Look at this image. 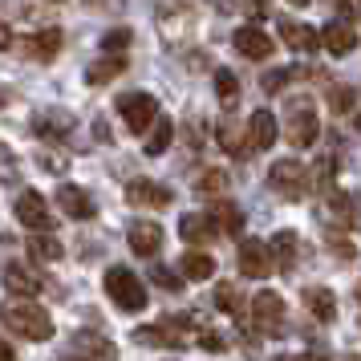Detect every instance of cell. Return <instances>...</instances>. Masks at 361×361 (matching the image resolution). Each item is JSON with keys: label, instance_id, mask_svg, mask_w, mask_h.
Returning <instances> with one entry per match:
<instances>
[{"label": "cell", "instance_id": "obj_46", "mask_svg": "<svg viewBox=\"0 0 361 361\" xmlns=\"http://www.w3.org/2000/svg\"><path fill=\"white\" fill-rule=\"evenodd\" d=\"M4 102H8V90H0V106H4Z\"/></svg>", "mask_w": 361, "mask_h": 361}, {"label": "cell", "instance_id": "obj_34", "mask_svg": "<svg viewBox=\"0 0 361 361\" xmlns=\"http://www.w3.org/2000/svg\"><path fill=\"white\" fill-rule=\"evenodd\" d=\"M195 191H199V195L219 199L224 191H228V175H224V171H203V175H199V183H195Z\"/></svg>", "mask_w": 361, "mask_h": 361}, {"label": "cell", "instance_id": "obj_39", "mask_svg": "<svg viewBox=\"0 0 361 361\" xmlns=\"http://www.w3.org/2000/svg\"><path fill=\"white\" fill-rule=\"evenodd\" d=\"M199 345L212 349V353H224V337H219L215 329H199Z\"/></svg>", "mask_w": 361, "mask_h": 361}, {"label": "cell", "instance_id": "obj_47", "mask_svg": "<svg viewBox=\"0 0 361 361\" xmlns=\"http://www.w3.org/2000/svg\"><path fill=\"white\" fill-rule=\"evenodd\" d=\"M272 361H293V357H284V353H280V357H272Z\"/></svg>", "mask_w": 361, "mask_h": 361}, {"label": "cell", "instance_id": "obj_44", "mask_svg": "<svg viewBox=\"0 0 361 361\" xmlns=\"http://www.w3.org/2000/svg\"><path fill=\"white\" fill-rule=\"evenodd\" d=\"M293 361H325L321 353H305V357H293Z\"/></svg>", "mask_w": 361, "mask_h": 361}, {"label": "cell", "instance_id": "obj_35", "mask_svg": "<svg viewBox=\"0 0 361 361\" xmlns=\"http://www.w3.org/2000/svg\"><path fill=\"white\" fill-rule=\"evenodd\" d=\"M333 154H325V159H317V166H312L309 175V187H321V191H333Z\"/></svg>", "mask_w": 361, "mask_h": 361}, {"label": "cell", "instance_id": "obj_17", "mask_svg": "<svg viewBox=\"0 0 361 361\" xmlns=\"http://www.w3.org/2000/svg\"><path fill=\"white\" fill-rule=\"evenodd\" d=\"M325 215L333 228H353L357 224V195L353 191H325Z\"/></svg>", "mask_w": 361, "mask_h": 361}, {"label": "cell", "instance_id": "obj_8", "mask_svg": "<svg viewBox=\"0 0 361 361\" xmlns=\"http://www.w3.org/2000/svg\"><path fill=\"white\" fill-rule=\"evenodd\" d=\"M13 212H17V219L29 231H53V228H57V219H53L45 195H37V191H25V195L17 199V207H13Z\"/></svg>", "mask_w": 361, "mask_h": 361}, {"label": "cell", "instance_id": "obj_15", "mask_svg": "<svg viewBox=\"0 0 361 361\" xmlns=\"http://www.w3.org/2000/svg\"><path fill=\"white\" fill-rule=\"evenodd\" d=\"M69 130H73V114H66V110H41V114H33V134L45 138V142H61V138H69Z\"/></svg>", "mask_w": 361, "mask_h": 361}, {"label": "cell", "instance_id": "obj_4", "mask_svg": "<svg viewBox=\"0 0 361 361\" xmlns=\"http://www.w3.org/2000/svg\"><path fill=\"white\" fill-rule=\"evenodd\" d=\"M268 187H272L280 199L296 203V199H305V191H309V171L296 163V159H280V163H272V171H268Z\"/></svg>", "mask_w": 361, "mask_h": 361}, {"label": "cell", "instance_id": "obj_42", "mask_svg": "<svg viewBox=\"0 0 361 361\" xmlns=\"http://www.w3.org/2000/svg\"><path fill=\"white\" fill-rule=\"evenodd\" d=\"M94 134H98L102 142H110V130H106V118H98V122H94Z\"/></svg>", "mask_w": 361, "mask_h": 361}, {"label": "cell", "instance_id": "obj_22", "mask_svg": "<svg viewBox=\"0 0 361 361\" xmlns=\"http://www.w3.org/2000/svg\"><path fill=\"white\" fill-rule=\"evenodd\" d=\"M305 309H309L321 325H333V321H337V296L329 293V288H321V284H312V288H305Z\"/></svg>", "mask_w": 361, "mask_h": 361}, {"label": "cell", "instance_id": "obj_20", "mask_svg": "<svg viewBox=\"0 0 361 361\" xmlns=\"http://www.w3.org/2000/svg\"><path fill=\"white\" fill-rule=\"evenodd\" d=\"M207 219H212V228L219 231V235H240V231H244V212H240L235 203H228V199H215Z\"/></svg>", "mask_w": 361, "mask_h": 361}, {"label": "cell", "instance_id": "obj_43", "mask_svg": "<svg viewBox=\"0 0 361 361\" xmlns=\"http://www.w3.org/2000/svg\"><path fill=\"white\" fill-rule=\"evenodd\" d=\"M8 45H13V33H8V25L0 20V49H8Z\"/></svg>", "mask_w": 361, "mask_h": 361}, {"label": "cell", "instance_id": "obj_19", "mask_svg": "<svg viewBox=\"0 0 361 361\" xmlns=\"http://www.w3.org/2000/svg\"><path fill=\"white\" fill-rule=\"evenodd\" d=\"M321 45H325L333 57H341V53H353L357 33H353V25H349V20H329L325 29H321Z\"/></svg>", "mask_w": 361, "mask_h": 361}, {"label": "cell", "instance_id": "obj_2", "mask_svg": "<svg viewBox=\"0 0 361 361\" xmlns=\"http://www.w3.org/2000/svg\"><path fill=\"white\" fill-rule=\"evenodd\" d=\"M106 296H110L122 312H142L150 305L147 300V284L134 276V268H122V264L106 268Z\"/></svg>", "mask_w": 361, "mask_h": 361}, {"label": "cell", "instance_id": "obj_3", "mask_svg": "<svg viewBox=\"0 0 361 361\" xmlns=\"http://www.w3.org/2000/svg\"><path fill=\"white\" fill-rule=\"evenodd\" d=\"M175 329H199V321L191 317V312H183V317H163L159 325L134 329V341L150 345V349H187L191 337H187V333H175Z\"/></svg>", "mask_w": 361, "mask_h": 361}, {"label": "cell", "instance_id": "obj_27", "mask_svg": "<svg viewBox=\"0 0 361 361\" xmlns=\"http://www.w3.org/2000/svg\"><path fill=\"white\" fill-rule=\"evenodd\" d=\"M179 276L183 280H212L215 276V260L207 252H187L179 260Z\"/></svg>", "mask_w": 361, "mask_h": 361}, {"label": "cell", "instance_id": "obj_18", "mask_svg": "<svg viewBox=\"0 0 361 361\" xmlns=\"http://www.w3.org/2000/svg\"><path fill=\"white\" fill-rule=\"evenodd\" d=\"M276 142V114L272 110H256L247 118V150H268Z\"/></svg>", "mask_w": 361, "mask_h": 361}, {"label": "cell", "instance_id": "obj_12", "mask_svg": "<svg viewBox=\"0 0 361 361\" xmlns=\"http://www.w3.org/2000/svg\"><path fill=\"white\" fill-rule=\"evenodd\" d=\"M4 288L13 296L33 300V296L45 288V280L37 276V268H29V264H4Z\"/></svg>", "mask_w": 361, "mask_h": 361}, {"label": "cell", "instance_id": "obj_30", "mask_svg": "<svg viewBox=\"0 0 361 361\" xmlns=\"http://www.w3.org/2000/svg\"><path fill=\"white\" fill-rule=\"evenodd\" d=\"M215 138H219V147L228 150V154H247V142L240 138V126H235L231 118H224V122L215 126Z\"/></svg>", "mask_w": 361, "mask_h": 361}, {"label": "cell", "instance_id": "obj_28", "mask_svg": "<svg viewBox=\"0 0 361 361\" xmlns=\"http://www.w3.org/2000/svg\"><path fill=\"white\" fill-rule=\"evenodd\" d=\"M57 49H61V29H41V33L25 45V53H29V57H37V61H53V57H57Z\"/></svg>", "mask_w": 361, "mask_h": 361}, {"label": "cell", "instance_id": "obj_11", "mask_svg": "<svg viewBox=\"0 0 361 361\" xmlns=\"http://www.w3.org/2000/svg\"><path fill=\"white\" fill-rule=\"evenodd\" d=\"M57 207H61L69 219H94V215H98V203H94L90 191L78 187V183H61V187H57Z\"/></svg>", "mask_w": 361, "mask_h": 361}, {"label": "cell", "instance_id": "obj_9", "mask_svg": "<svg viewBox=\"0 0 361 361\" xmlns=\"http://www.w3.org/2000/svg\"><path fill=\"white\" fill-rule=\"evenodd\" d=\"M69 349L78 353V361H118V345L110 337H102V333H90V329L73 333Z\"/></svg>", "mask_w": 361, "mask_h": 361}, {"label": "cell", "instance_id": "obj_23", "mask_svg": "<svg viewBox=\"0 0 361 361\" xmlns=\"http://www.w3.org/2000/svg\"><path fill=\"white\" fill-rule=\"evenodd\" d=\"M268 252H272V264L288 272V268L296 264V256H300V240H296V231H288V228L276 231V235H272V244H268Z\"/></svg>", "mask_w": 361, "mask_h": 361}, {"label": "cell", "instance_id": "obj_7", "mask_svg": "<svg viewBox=\"0 0 361 361\" xmlns=\"http://www.w3.org/2000/svg\"><path fill=\"white\" fill-rule=\"evenodd\" d=\"M252 321H256V329H260L264 337H276L280 325H284V296L280 293H256L252 296Z\"/></svg>", "mask_w": 361, "mask_h": 361}, {"label": "cell", "instance_id": "obj_32", "mask_svg": "<svg viewBox=\"0 0 361 361\" xmlns=\"http://www.w3.org/2000/svg\"><path fill=\"white\" fill-rule=\"evenodd\" d=\"M215 94H219L224 106H235V98H240V82H235L231 69H215Z\"/></svg>", "mask_w": 361, "mask_h": 361}, {"label": "cell", "instance_id": "obj_49", "mask_svg": "<svg viewBox=\"0 0 361 361\" xmlns=\"http://www.w3.org/2000/svg\"><path fill=\"white\" fill-rule=\"evenodd\" d=\"M57 361H69V357H57Z\"/></svg>", "mask_w": 361, "mask_h": 361}, {"label": "cell", "instance_id": "obj_6", "mask_svg": "<svg viewBox=\"0 0 361 361\" xmlns=\"http://www.w3.org/2000/svg\"><path fill=\"white\" fill-rule=\"evenodd\" d=\"M118 114H122V122H126L134 134H147L150 122L159 118V102H154V94H147V90H134V94H122V98H118Z\"/></svg>", "mask_w": 361, "mask_h": 361}, {"label": "cell", "instance_id": "obj_38", "mask_svg": "<svg viewBox=\"0 0 361 361\" xmlns=\"http://www.w3.org/2000/svg\"><path fill=\"white\" fill-rule=\"evenodd\" d=\"M288 78H293V69H272V73H264V78H260L264 94H280V90L288 85Z\"/></svg>", "mask_w": 361, "mask_h": 361}, {"label": "cell", "instance_id": "obj_41", "mask_svg": "<svg viewBox=\"0 0 361 361\" xmlns=\"http://www.w3.org/2000/svg\"><path fill=\"white\" fill-rule=\"evenodd\" d=\"M0 361H17V353H13V345L4 341V337H0Z\"/></svg>", "mask_w": 361, "mask_h": 361}, {"label": "cell", "instance_id": "obj_45", "mask_svg": "<svg viewBox=\"0 0 361 361\" xmlns=\"http://www.w3.org/2000/svg\"><path fill=\"white\" fill-rule=\"evenodd\" d=\"M288 4H296V8H305V4H309V0H288Z\"/></svg>", "mask_w": 361, "mask_h": 361}, {"label": "cell", "instance_id": "obj_40", "mask_svg": "<svg viewBox=\"0 0 361 361\" xmlns=\"http://www.w3.org/2000/svg\"><path fill=\"white\" fill-rule=\"evenodd\" d=\"M244 8L252 17H268V13H272V0H244Z\"/></svg>", "mask_w": 361, "mask_h": 361}, {"label": "cell", "instance_id": "obj_26", "mask_svg": "<svg viewBox=\"0 0 361 361\" xmlns=\"http://www.w3.org/2000/svg\"><path fill=\"white\" fill-rule=\"evenodd\" d=\"M29 256H33L37 264H53L66 256V247H61V240H53L49 231H33L29 235Z\"/></svg>", "mask_w": 361, "mask_h": 361}, {"label": "cell", "instance_id": "obj_14", "mask_svg": "<svg viewBox=\"0 0 361 361\" xmlns=\"http://www.w3.org/2000/svg\"><path fill=\"white\" fill-rule=\"evenodd\" d=\"M126 244H130L134 256H159V247H163V228L150 224V219H134L130 231H126Z\"/></svg>", "mask_w": 361, "mask_h": 361}, {"label": "cell", "instance_id": "obj_1", "mask_svg": "<svg viewBox=\"0 0 361 361\" xmlns=\"http://www.w3.org/2000/svg\"><path fill=\"white\" fill-rule=\"evenodd\" d=\"M0 325L8 329V333H17V337H25V341H49L53 337L49 309H41L37 300H25V296L0 305Z\"/></svg>", "mask_w": 361, "mask_h": 361}, {"label": "cell", "instance_id": "obj_25", "mask_svg": "<svg viewBox=\"0 0 361 361\" xmlns=\"http://www.w3.org/2000/svg\"><path fill=\"white\" fill-rule=\"evenodd\" d=\"M122 69H126V57H122V53H106L102 61H94V66L85 69V82L90 85H106V82H114Z\"/></svg>", "mask_w": 361, "mask_h": 361}, {"label": "cell", "instance_id": "obj_24", "mask_svg": "<svg viewBox=\"0 0 361 361\" xmlns=\"http://www.w3.org/2000/svg\"><path fill=\"white\" fill-rule=\"evenodd\" d=\"M179 235L187 240V244H212L219 231L212 228V219H207V215L191 212V215H183V219H179Z\"/></svg>", "mask_w": 361, "mask_h": 361}, {"label": "cell", "instance_id": "obj_10", "mask_svg": "<svg viewBox=\"0 0 361 361\" xmlns=\"http://www.w3.org/2000/svg\"><path fill=\"white\" fill-rule=\"evenodd\" d=\"M240 272L252 280H264L276 272V264H272V252H268V244L264 240H244L240 244Z\"/></svg>", "mask_w": 361, "mask_h": 361}, {"label": "cell", "instance_id": "obj_31", "mask_svg": "<svg viewBox=\"0 0 361 361\" xmlns=\"http://www.w3.org/2000/svg\"><path fill=\"white\" fill-rule=\"evenodd\" d=\"M215 309L219 312H231V317H244V305H240V293H235V284H215Z\"/></svg>", "mask_w": 361, "mask_h": 361}, {"label": "cell", "instance_id": "obj_29", "mask_svg": "<svg viewBox=\"0 0 361 361\" xmlns=\"http://www.w3.org/2000/svg\"><path fill=\"white\" fill-rule=\"evenodd\" d=\"M171 138H175V122H171V118H154V122H150V134H147V154L150 159H159V154H163L166 147H171Z\"/></svg>", "mask_w": 361, "mask_h": 361}, {"label": "cell", "instance_id": "obj_5", "mask_svg": "<svg viewBox=\"0 0 361 361\" xmlns=\"http://www.w3.org/2000/svg\"><path fill=\"white\" fill-rule=\"evenodd\" d=\"M317 134H321V122H317V110H312V102H293L288 106V122H284V138L293 142L296 150H305L317 142Z\"/></svg>", "mask_w": 361, "mask_h": 361}, {"label": "cell", "instance_id": "obj_16", "mask_svg": "<svg viewBox=\"0 0 361 361\" xmlns=\"http://www.w3.org/2000/svg\"><path fill=\"white\" fill-rule=\"evenodd\" d=\"M171 199L175 195L154 179H134L130 187H126V203H130V207H166Z\"/></svg>", "mask_w": 361, "mask_h": 361}, {"label": "cell", "instance_id": "obj_48", "mask_svg": "<svg viewBox=\"0 0 361 361\" xmlns=\"http://www.w3.org/2000/svg\"><path fill=\"white\" fill-rule=\"evenodd\" d=\"M357 300H361V284H357Z\"/></svg>", "mask_w": 361, "mask_h": 361}, {"label": "cell", "instance_id": "obj_36", "mask_svg": "<svg viewBox=\"0 0 361 361\" xmlns=\"http://www.w3.org/2000/svg\"><path fill=\"white\" fill-rule=\"evenodd\" d=\"M130 41H134L130 29H110V33L102 37V53H122Z\"/></svg>", "mask_w": 361, "mask_h": 361}, {"label": "cell", "instance_id": "obj_13", "mask_svg": "<svg viewBox=\"0 0 361 361\" xmlns=\"http://www.w3.org/2000/svg\"><path fill=\"white\" fill-rule=\"evenodd\" d=\"M231 45L244 53V57H252V61H268L272 57V37L264 33V29H256V25H244V29H235V37H231Z\"/></svg>", "mask_w": 361, "mask_h": 361}, {"label": "cell", "instance_id": "obj_33", "mask_svg": "<svg viewBox=\"0 0 361 361\" xmlns=\"http://www.w3.org/2000/svg\"><path fill=\"white\" fill-rule=\"evenodd\" d=\"M329 106H333V114H353V106H357V90L353 85H337V90H329Z\"/></svg>", "mask_w": 361, "mask_h": 361}, {"label": "cell", "instance_id": "obj_37", "mask_svg": "<svg viewBox=\"0 0 361 361\" xmlns=\"http://www.w3.org/2000/svg\"><path fill=\"white\" fill-rule=\"evenodd\" d=\"M150 280H154L159 288H166V293H179L183 288V276L179 272H171V268H150Z\"/></svg>", "mask_w": 361, "mask_h": 361}, {"label": "cell", "instance_id": "obj_21", "mask_svg": "<svg viewBox=\"0 0 361 361\" xmlns=\"http://www.w3.org/2000/svg\"><path fill=\"white\" fill-rule=\"evenodd\" d=\"M280 37H284V45H288V49L293 53H312L317 49V45H321V37L312 33L309 25H300V20H280Z\"/></svg>", "mask_w": 361, "mask_h": 361}]
</instances>
